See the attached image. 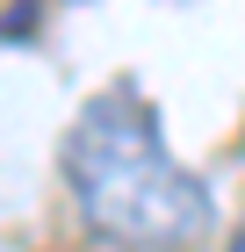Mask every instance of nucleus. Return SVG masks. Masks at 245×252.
I'll return each mask as SVG.
<instances>
[{
  "label": "nucleus",
  "mask_w": 245,
  "mask_h": 252,
  "mask_svg": "<svg viewBox=\"0 0 245 252\" xmlns=\"http://www.w3.org/2000/svg\"><path fill=\"white\" fill-rule=\"evenodd\" d=\"M224 252H245V216H238V231L224 238Z\"/></svg>",
  "instance_id": "obj_2"
},
{
  "label": "nucleus",
  "mask_w": 245,
  "mask_h": 252,
  "mask_svg": "<svg viewBox=\"0 0 245 252\" xmlns=\"http://www.w3.org/2000/svg\"><path fill=\"white\" fill-rule=\"evenodd\" d=\"M65 188L115 252H195L216 223L209 180L166 152V130L130 79L101 87L65 130Z\"/></svg>",
  "instance_id": "obj_1"
}]
</instances>
